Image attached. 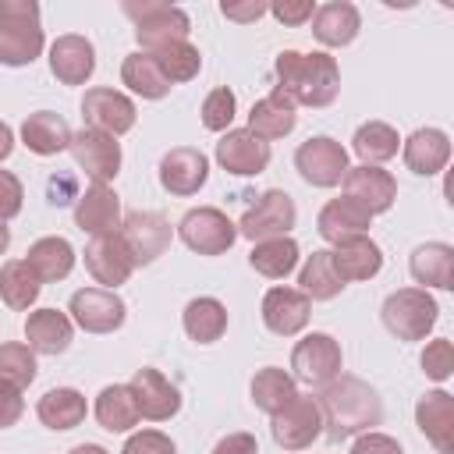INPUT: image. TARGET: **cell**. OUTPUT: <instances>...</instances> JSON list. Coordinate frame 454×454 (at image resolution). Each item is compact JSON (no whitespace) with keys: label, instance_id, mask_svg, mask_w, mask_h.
<instances>
[{"label":"cell","instance_id":"26","mask_svg":"<svg viewBox=\"0 0 454 454\" xmlns=\"http://www.w3.org/2000/svg\"><path fill=\"white\" fill-rule=\"evenodd\" d=\"M369 223H372V213H369L365 206H358L355 199L340 195V199H330V202L319 209L316 231H319L330 245H337V241H344V238L365 234V231H369Z\"/></svg>","mask_w":454,"mask_h":454},{"label":"cell","instance_id":"3","mask_svg":"<svg viewBox=\"0 0 454 454\" xmlns=\"http://www.w3.org/2000/svg\"><path fill=\"white\" fill-rule=\"evenodd\" d=\"M43 25L35 0H0V64L25 67L43 53Z\"/></svg>","mask_w":454,"mask_h":454},{"label":"cell","instance_id":"27","mask_svg":"<svg viewBox=\"0 0 454 454\" xmlns=\"http://www.w3.org/2000/svg\"><path fill=\"white\" fill-rule=\"evenodd\" d=\"M362 28V18H358V7L348 4V0H333V4H323L316 7L312 14V35L323 43V46H348Z\"/></svg>","mask_w":454,"mask_h":454},{"label":"cell","instance_id":"52","mask_svg":"<svg viewBox=\"0 0 454 454\" xmlns=\"http://www.w3.org/2000/svg\"><path fill=\"white\" fill-rule=\"evenodd\" d=\"M220 11H223V18H231V21H255V18H262L266 14V4L262 0H248V4H220Z\"/></svg>","mask_w":454,"mask_h":454},{"label":"cell","instance_id":"39","mask_svg":"<svg viewBox=\"0 0 454 454\" xmlns=\"http://www.w3.org/2000/svg\"><path fill=\"white\" fill-rule=\"evenodd\" d=\"M248 262H252L255 273H262V277H270V280H280V277H287V273L298 266V245H294V238H287V234H284V238L255 241Z\"/></svg>","mask_w":454,"mask_h":454},{"label":"cell","instance_id":"56","mask_svg":"<svg viewBox=\"0 0 454 454\" xmlns=\"http://www.w3.org/2000/svg\"><path fill=\"white\" fill-rule=\"evenodd\" d=\"M7 245H11V231H7V223H0V255L7 252Z\"/></svg>","mask_w":454,"mask_h":454},{"label":"cell","instance_id":"48","mask_svg":"<svg viewBox=\"0 0 454 454\" xmlns=\"http://www.w3.org/2000/svg\"><path fill=\"white\" fill-rule=\"evenodd\" d=\"M280 25H305L312 14H316V4L312 0H284V4H273L266 7Z\"/></svg>","mask_w":454,"mask_h":454},{"label":"cell","instance_id":"16","mask_svg":"<svg viewBox=\"0 0 454 454\" xmlns=\"http://www.w3.org/2000/svg\"><path fill=\"white\" fill-rule=\"evenodd\" d=\"M131 397H135V408H138V419H149V422H163L170 415H177L181 408V394L177 387L160 372V369H138L131 376Z\"/></svg>","mask_w":454,"mask_h":454},{"label":"cell","instance_id":"41","mask_svg":"<svg viewBox=\"0 0 454 454\" xmlns=\"http://www.w3.org/2000/svg\"><path fill=\"white\" fill-rule=\"evenodd\" d=\"M397 145H401L397 131H394L390 124H383V121H365V124L355 131V138H351L355 156H358L362 163H369V167H380L383 160L397 156Z\"/></svg>","mask_w":454,"mask_h":454},{"label":"cell","instance_id":"54","mask_svg":"<svg viewBox=\"0 0 454 454\" xmlns=\"http://www.w3.org/2000/svg\"><path fill=\"white\" fill-rule=\"evenodd\" d=\"M11 149H14V131L0 121V160H7V156H11Z\"/></svg>","mask_w":454,"mask_h":454},{"label":"cell","instance_id":"33","mask_svg":"<svg viewBox=\"0 0 454 454\" xmlns=\"http://www.w3.org/2000/svg\"><path fill=\"white\" fill-rule=\"evenodd\" d=\"M85 397L74 390V387H57V390H46L43 397H39V408H35V415H39V422L46 426V429H74V426H82L85 422Z\"/></svg>","mask_w":454,"mask_h":454},{"label":"cell","instance_id":"35","mask_svg":"<svg viewBox=\"0 0 454 454\" xmlns=\"http://www.w3.org/2000/svg\"><path fill=\"white\" fill-rule=\"evenodd\" d=\"M298 284H301V294L309 301H330V298H337L344 291V280L337 277L333 259H330L326 248H319V252H312L305 259V266L298 273Z\"/></svg>","mask_w":454,"mask_h":454},{"label":"cell","instance_id":"19","mask_svg":"<svg viewBox=\"0 0 454 454\" xmlns=\"http://www.w3.org/2000/svg\"><path fill=\"white\" fill-rule=\"evenodd\" d=\"M344 195L355 199L358 206H365V209L376 216V213H387V209L394 206V199H397V181H394L383 167H369V163L348 167V174H344Z\"/></svg>","mask_w":454,"mask_h":454},{"label":"cell","instance_id":"11","mask_svg":"<svg viewBox=\"0 0 454 454\" xmlns=\"http://www.w3.org/2000/svg\"><path fill=\"white\" fill-rule=\"evenodd\" d=\"M117 234L128 245L135 266H145V262L160 259L167 252V245H170V223L156 209H135V213H128L121 220V231Z\"/></svg>","mask_w":454,"mask_h":454},{"label":"cell","instance_id":"38","mask_svg":"<svg viewBox=\"0 0 454 454\" xmlns=\"http://www.w3.org/2000/svg\"><path fill=\"white\" fill-rule=\"evenodd\" d=\"M227 330V309L216 298H192L184 305V333L199 344L220 340Z\"/></svg>","mask_w":454,"mask_h":454},{"label":"cell","instance_id":"25","mask_svg":"<svg viewBox=\"0 0 454 454\" xmlns=\"http://www.w3.org/2000/svg\"><path fill=\"white\" fill-rule=\"evenodd\" d=\"M401 153H404L408 170H415V174H422V177H433V174H440V170L447 167V160H450V138H447V131H440V128H419V131H411V135L404 138Z\"/></svg>","mask_w":454,"mask_h":454},{"label":"cell","instance_id":"49","mask_svg":"<svg viewBox=\"0 0 454 454\" xmlns=\"http://www.w3.org/2000/svg\"><path fill=\"white\" fill-rule=\"evenodd\" d=\"M21 411H25L21 387H14V383H4V380H0V429L14 426V422L21 419Z\"/></svg>","mask_w":454,"mask_h":454},{"label":"cell","instance_id":"15","mask_svg":"<svg viewBox=\"0 0 454 454\" xmlns=\"http://www.w3.org/2000/svg\"><path fill=\"white\" fill-rule=\"evenodd\" d=\"M85 270L92 273L96 284H103L106 291H114L117 284H124L135 270V259L128 252V245L121 241V234H99L85 245Z\"/></svg>","mask_w":454,"mask_h":454},{"label":"cell","instance_id":"13","mask_svg":"<svg viewBox=\"0 0 454 454\" xmlns=\"http://www.w3.org/2000/svg\"><path fill=\"white\" fill-rule=\"evenodd\" d=\"M124 298L106 287H82L71 294V316L85 333H114L124 323Z\"/></svg>","mask_w":454,"mask_h":454},{"label":"cell","instance_id":"37","mask_svg":"<svg viewBox=\"0 0 454 454\" xmlns=\"http://www.w3.org/2000/svg\"><path fill=\"white\" fill-rule=\"evenodd\" d=\"M121 82L131 89V92H138L142 99H163L167 92H170V82L163 78V71L156 67V60L149 57V53H128L124 57V64H121Z\"/></svg>","mask_w":454,"mask_h":454},{"label":"cell","instance_id":"45","mask_svg":"<svg viewBox=\"0 0 454 454\" xmlns=\"http://www.w3.org/2000/svg\"><path fill=\"white\" fill-rule=\"evenodd\" d=\"M422 372H426L429 380H436V383H443V380L454 372V348H450L447 337L426 344V351H422Z\"/></svg>","mask_w":454,"mask_h":454},{"label":"cell","instance_id":"29","mask_svg":"<svg viewBox=\"0 0 454 454\" xmlns=\"http://www.w3.org/2000/svg\"><path fill=\"white\" fill-rule=\"evenodd\" d=\"M411 277L426 287H440V291H450L454 287V248L447 241H426L411 252V262H408Z\"/></svg>","mask_w":454,"mask_h":454},{"label":"cell","instance_id":"5","mask_svg":"<svg viewBox=\"0 0 454 454\" xmlns=\"http://www.w3.org/2000/svg\"><path fill=\"white\" fill-rule=\"evenodd\" d=\"M440 319V305L426 287H401L383 301V326L397 340H422Z\"/></svg>","mask_w":454,"mask_h":454},{"label":"cell","instance_id":"8","mask_svg":"<svg viewBox=\"0 0 454 454\" xmlns=\"http://www.w3.org/2000/svg\"><path fill=\"white\" fill-rule=\"evenodd\" d=\"M340 365H344V355H340V344L330 333H309L291 351L294 383L323 387V383H330V380L340 376Z\"/></svg>","mask_w":454,"mask_h":454},{"label":"cell","instance_id":"47","mask_svg":"<svg viewBox=\"0 0 454 454\" xmlns=\"http://www.w3.org/2000/svg\"><path fill=\"white\" fill-rule=\"evenodd\" d=\"M21 199H25L21 181H18L11 170H0V223L14 220V216L21 213Z\"/></svg>","mask_w":454,"mask_h":454},{"label":"cell","instance_id":"30","mask_svg":"<svg viewBox=\"0 0 454 454\" xmlns=\"http://www.w3.org/2000/svg\"><path fill=\"white\" fill-rule=\"evenodd\" d=\"M25 340L39 355H60L71 344V319L57 309H35L25 319Z\"/></svg>","mask_w":454,"mask_h":454},{"label":"cell","instance_id":"40","mask_svg":"<svg viewBox=\"0 0 454 454\" xmlns=\"http://www.w3.org/2000/svg\"><path fill=\"white\" fill-rule=\"evenodd\" d=\"M39 287H43V280L32 273V266L25 259L4 262V270H0V298H4L7 309H14V312L28 309L39 298Z\"/></svg>","mask_w":454,"mask_h":454},{"label":"cell","instance_id":"12","mask_svg":"<svg viewBox=\"0 0 454 454\" xmlns=\"http://www.w3.org/2000/svg\"><path fill=\"white\" fill-rule=\"evenodd\" d=\"M71 156L74 163L92 177V184H106L121 174V145L114 135H103L96 128H82L71 135Z\"/></svg>","mask_w":454,"mask_h":454},{"label":"cell","instance_id":"10","mask_svg":"<svg viewBox=\"0 0 454 454\" xmlns=\"http://www.w3.org/2000/svg\"><path fill=\"white\" fill-rule=\"evenodd\" d=\"M270 433L277 440V447L284 450H305L312 447V440L323 433V415L316 397H294L291 404H284L277 415H270Z\"/></svg>","mask_w":454,"mask_h":454},{"label":"cell","instance_id":"2","mask_svg":"<svg viewBox=\"0 0 454 454\" xmlns=\"http://www.w3.org/2000/svg\"><path fill=\"white\" fill-rule=\"evenodd\" d=\"M277 71V92L291 99L294 106H330L340 92V71L330 53H298L284 50L273 64Z\"/></svg>","mask_w":454,"mask_h":454},{"label":"cell","instance_id":"28","mask_svg":"<svg viewBox=\"0 0 454 454\" xmlns=\"http://www.w3.org/2000/svg\"><path fill=\"white\" fill-rule=\"evenodd\" d=\"M71 128L60 114L53 110H39V114H28L25 124H21V142L35 153V156H57L71 145Z\"/></svg>","mask_w":454,"mask_h":454},{"label":"cell","instance_id":"23","mask_svg":"<svg viewBox=\"0 0 454 454\" xmlns=\"http://www.w3.org/2000/svg\"><path fill=\"white\" fill-rule=\"evenodd\" d=\"M50 71L64 85H85L96 71V50L85 35H60L50 46Z\"/></svg>","mask_w":454,"mask_h":454},{"label":"cell","instance_id":"36","mask_svg":"<svg viewBox=\"0 0 454 454\" xmlns=\"http://www.w3.org/2000/svg\"><path fill=\"white\" fill-rule=\"evenodd\" d=\"M294 397H298V383H294V376H287L284 369L266 365V369H259V372L252 376V401H255L259 411L277 415V411H280L284 404H291Z\"/></svg>","mask_w":454,"mask_h":454},{"label":"cell","instance_id":"50","mask_svg":"<svg viewBox=\"0 0 454 454\" xmlns=\"http://www.w3.org/2000/svg\"><path fill=\"white\" fill-rule=\"evenodd\" d=\"M351 454H404V450L387 433H358V440L351 443Z\"/></svg>","mask_w":454,"mask_h":454},{"label":"cell","instance_id":"18","mask_svg":"<svg viewBox=\"0 0 454 454\" xmlns=\"http://www.w3.org/2000/svg\"><path fill=\"white\" fill-rule=\"evenodd\" d=\"M206 177H209V160L192 145H177L160 160V184L177 199L195 195L206 184Z\"/></svg>","mask_w":454,"mask_h":454},{"label":"cell","instance_id":"42","mask_svg":"<svg viewBox=\"0 0 454 454\" xmlns=\"http://www.w3.org/2000/svg\"><path fill=\"white\" fill-rule=\"evenodd\" d=\"M149 57L156 60V67L163 71V78H167L170 85H174V82H192V78L199 74V67H202V57H199V50H195L188 39L167 43V46L153 50Z\"/></svg>","mask_w":454,"mask_h":454},{"label":"cell","instance_id":"43","mask_svg":"<svg viewBox=\"0 0 454 454\" xmlns=\"http://www.w3.org/2000/svg\"><path fill=\"white\" fill-rule=\"evenodd\" d=\"M0 380L28 387L35 380V351L28 344H0Z\"/></svg>","mask_w":454,"mask_h":454},{"label":"cell","instance_id":"17","mask_svg":"<svg viewBox=\"0 0 454 454\" xmlns=\"http://www.w3.org/2000/svg\"><path fill=\"white\" fill-rule=\"evenodd\" d=\"M216 163L227 174L255 177V174H262L270 167V145L262 138H255L248 128H238V131H227L216 142Z\"/></svg>","mask_w":454,"mask_h":454},{"label":"cell","instance_id":"4","mask_svg":"<svg viewBox=\"0 0 454 454\" xmlns=\"http://www.w3.org/2000/svg\"><path fill=\"white\" fill-rule=\"evenodd\" d=\"M124 14L135 21V39L142 43V53H153L167 43L188 39L192 21L181 7L163 4V0H124Z\"/></svg>","mask_w":454,"mask_h":454},{"label":"cell","instance_id":"32","mask_svg":"<svg viewBox=\"0 0 454 454\" xmlns=\"http://www.w3.org/2000/svg\"><path fill=\"white\" fill-rule=\"evenodd\" d=\"M25 262L32 266V273H35L43 284H57V280H64V277L74 270V248H71L67 238H39V241L28 248Z\"/></svg>","mask_w":454,"mask_h":454},{"label":"cell","instance_id":"44","mask_svg":"<svg viewBox=\"0 0 454 454\" xmlns=\"http://www.w3.org/2000/svg\"><path fill=\"white\" fill-rule=\"evenodd\" d=\"M234 110H238V99L231 89H213L206 99H202V124L209 131H227L231 121H234Z\"/></svg>","mask_w":454,"mask_h":454},{"label":"cell","instance_id":"20","mask_svg":"<svg viewBox=\"0 0 454 454\" xmlns=\"http://www.w3.org/2000/svg\"><path fill=\"white\" fill-rule=\"evenodd\" d=\"M312 312V301L298 287H270L262 298V323L277 337H294L305 330Z\"/></svg>","mask_w":454,"mask_h":454},{"label":"cell","instance_id":"1","mask_svg":"<svg viewBox=\"0 0 454 454\" xmlns=\"http://www.w3.org/2000/svg\"><path fill=\"white\" fill-rule=\"evenodd\" d=\"M316 404H319V415H323V426H326L330 440H348V436H358V433H372V426H380V419H383L380 394L365 380L344 376V372L337 380L323 383Z\"/></svg>","mask_w":454,"mask_h":454},{"label":"cell","instance_id":"53","mask_svg":"<svg viewBox=\"0 0 454 454\" xmlns=\"http://www.w3.org/2000/svg\"><path fill=\"white\" fill-rule=\"evenodd\" d=\"M71 199H78V195H74V181H71V177H60V181L50 177V202H53V206H64V202H71Z\"/></svg>","mask_w":454,"mask_h":454},{"label":"cell","instance_id":"21","mask_svg":"<svg viewBox=\"0 0 454 454\" xmlns=\"http://www.w3.org/2000/svg\"><path fill=\"white\" fill-rule=\"evenodd\" d=\"M74 227L99 238L121 231V202L106 184H89L74 202Z\"/></svg>","mask_w":454,"mask_h":454},{"label":"cell","instance_id":"46","mask_svg":"<svg viewBox=\"0 0 454 454\" xmlns=\"http://www.w3.org/2000/svg\"><path fill=\"white\" fill-rule=\"evenodd\" d=\"M121 454H177V447H174V440H170L167 433H160V429H142V433H135V436L124 443Z\"/></svg>","mask_w":454,"mask_h":454},{"label":"cell","instance_id":"51","mask_svg":"<svg viewBox=\"0 0 454 454\" xmlns=\"http://www.w3.org/2000/svg\"><path fill=\"white\" fill-rule=\"evenodd\" d=\"M213 454H259V443H255L252 433H227V436L213 447Z\"/></svg>","mask_w":454,"mask_h":454},{"label":"cell","instance_id":"31","mask_svg":"<svg viewBox=\"0 0 454 454\" xmlns=\"http://www.w3.org/2000/svg\"><path fill=\"white\" fill-rule=\"evenodd\" d=\"M294 121H298L294 103H291V99H284V96L273 89L266 99H259V103L252 106V114H248V131L270 145L273 138L291 135V131H294Z\"/></svg>","mask_w":454,"mask_h":454},{"label":"cell","instance_id":"6","mask_svg":"<svg viewBox=\"0 0 454 454\" xmlns=\"http://www.w3.org/2000/svg\"><path fill=\"white\" fill-rule=\"evenodd\" d=\"M177 234L181 241L199 252V255H223L234 241H238V223L227 220L223 209H213V206H199V209H188L177 223Z\"/></svg>","mask_w":454,"mask_h":454},{"label":"cell","instance_id":"9","mask_svg":"<svg viewBox=\"0 0 454 454\" xmlns=\"http://www.w3.org/2000/svg\"><path fill=\"white\" fill-rule=\"evenodd\" d=\"M298 220V209H294V199L280 188H270L255 199V206L245 209L241 223H238V234H245L248 241H266V238H284Z\"/></svg>","mask_w":454,"mask_h":454},{"label":"cell","instance_id":"34","mask_svg":"<svg viewBox=\"0 0 454 454\" xmlns=\"http://www.w3.org/2000/svg\"><path fill=\"white\" fill-rule=\"evenodd\" d=\"M96 422L106 433H128L138 422V408H135V397H131L128 383H114V387L99 390V397H96Z\"/></svg>","mask_w":454,"mask_h":454},{"label":"cell","instance_id":"14","mask_svg":"<svg viewBox=\"0 0 454 454\" xmlns=\"http://www.w3.org/2000/svg\"><path fill=\"white\" fill-rule=\"evenodd\" d=\"M82 117L103 135H124L135 128V103L117 89H89L82 99Z\"/></svg>","mask_w":454,"mask_h":454},{"label":"cell","instance_id":"24","mask_svg":"<svg viewBox=\"0 0 454 454\" xmlns=\"http://www.w3.org/2000/svg\"><path fill=\"white\" fill-rule=\"evenodd\" d=\"M330 259H333V270H337V277H340L344 284H348V280H369V277H376L380 266H383L380 245H376L372 238H365V234H355V238L337 241L333 252H330Z\"/></svg>","mask_w":454,"mask_h":454},{"label":"cell","instance_id":"7","mask_svg":"<svg viewBox=\"0 0 454 454\" xmlns=\"http://www.w3.org/2000/svg\"><path fill=\"white\" fill-rule=\"evenodd\" d=\"M294 167H298V174H301L305 184H312V188H333L348 174V149L337 138H330V135H316V138H309V142L298 145Z\"/></svg>","mask_w":454,"mask_h":454},{"label":"cell","instance_id":"55","mask_svg":"<svg viewBox=\"0 0 454 454\" xmlns=\"http://www.w3.org/2000/svg\"><path fill=\"white\" fill-rule=\"evenodd\" d=\"M67 454H110V450H103L99 443H78V447H71Z\"/></svg>","mask_w":454,"mask_h":454},{"label":"cell","instance_id":"22","mask_svg":"<svg viewBox=\"0 0 454 454\" xmlns=\"http://www.w3.org/2000/svg\"><path fill=\"white\" fill-rule=\"evenodd\" d=\"M415 422L440 454H454V397L447 390H429L426 397H419Z\"/></svg>","mask_w":454,"mask_h":454}]
</instances>
